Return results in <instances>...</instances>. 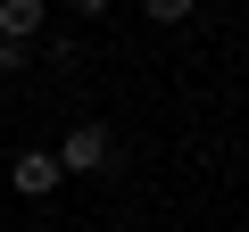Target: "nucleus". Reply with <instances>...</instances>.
I'll list each match as a JSON object with an SVG mask.
<instances>
[{
  "label": "nucleus",
  "mask_w": 249,
  "mask_h": 232,
  "mask_svg": "<svg viewBox=\"0 0 249 232\" xmlns=\"http://www.w3.org/2000/svg\"><path fill=\"white\" fill-rule=\"evenodd\" d=\"M67 9H75V17H108V0H67Z\"/></svg>",
  "instance_id": "nucleus-6"
},
{
  "label": "nucleus",
  "mask_w": 249,
  "mask_h": 232,
  "mask_svg": "<svg viewBox=\"0 0 249 232\" xmlns=\"http://www.w3.org/2000/svg\"><path fill=\"white\" fill-rule=\"evenodd\" d=\"M42 25H50V0H0V42L34 50V42H42Z\"/></svg>",
  "instance_id": "nucleus-3"
},
{
  "label": "nucleus",
  "mask_w": 249,
  "mask_h": 232,
  "mask_svg": "<svg viewBox=\"0 0 249 232\" xmlns=\"http://www.w3.org/2000/svg\"><path fill=\"white\" fill-rule=\"evenodd\" d=\"M25 58H34V50H17V42H0V75H17Z\"/></svg>",
  "instance_id": "nucleus-5"
},
{
  "label": "nucleus",
  "mask_w": 249,
  "mask_h": 232,
  "mask_svg": "<svg viewBox=\"0 0 249 232\" xmlns=\"http://www.w3.org/2000/svg\"><path fill=\"white\" fill-rule=\"evenodd\" d=\"M191 9H199V0H142V17H150V25H183Z\"/></svg>",
  "instance_id": "nucleus-4"
},
{
  "label": "nucleus",
  "mask_w": 249,
  "mask_h": 232,
  "mask_svg": "<svg viewBox=\"0 0 249 232\" xmlns=\"http://www.w3.org/2000/svg\"><path fill=\"white\" fill-rule=\"evenodd\" d=\"M58 182H67V174H58L50 149H17V158H9V191H17V199H50Z\"/></svg>",
  "instance_id": "nucleus-2"
},
{
  "label": "nucleus",
  "mask_w": 249,
  "mask_h": 232,
  "mask_svg": "<svg viewBox=\"0 0 249 232\" xmlns=\"http://www.w3.org/2000/svg\"><path fill=\"white\" fill-rule=\"evenodd\" d=\"M50 158H58V174H116V133L100 125V116H83Z\"/></svg>",
  "instance_id": "nucleus-1"
}]
</instances>
